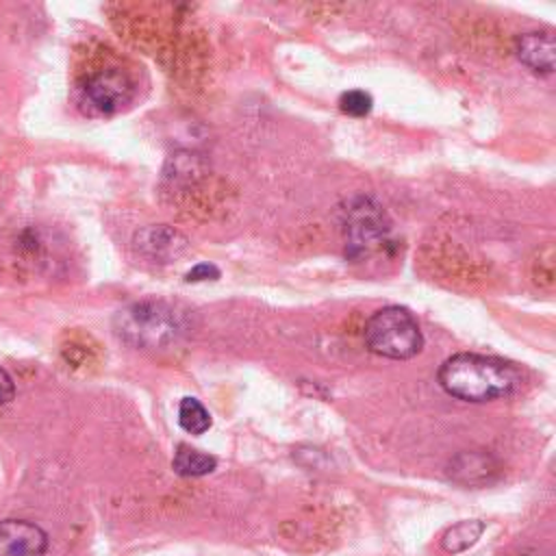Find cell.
Returning <instances> with one entry per match:
<instances>
[{"instance_id":"6da1fadb","label":"cell","mask_w":556,"mask_h":556,"mask_svg":"<svg viewBox=\"0 0 556 556\" xmlns=\"http://www.w3.org/2000/svg\"><path fill=\"white\" fill-rule=\"evenodd\" d=\"M439 384L452 397L489 402L515 393L521 384V374L504 358L460 352L439 367Z\"/></svg>"},{"instance_id":"7a4b0ae2","label":"cell","mask_w":556,"mask_h":556,"mask_svg":"<svg viewBox=\"0 0 556 556\" xmlns=\"http://www.w3.org/2000/svg\"><path fill=\"white\" fill-rule=\"evenodd\" d=\"M119 339L139 348H163L182 332L180 315L165 302L143 300L122 308L113 319Z\"/></svg>"},{"instance_id":"3957f363","label":"cell","mask_w":556,"mask_h":556,"mask_svg":"<svg viewBox=\"0 0 556 556\" xmlns=\"http://www.w3.org/2000/svg\"><path fill=\"white\" fill-rule=\"evenodd\" d=\"M367 348L384 358L406 361L421 352L424 334L415 315L404 306H384L365 324Z\"/></svg>"},{"instance_id":"277c9868","label":"cell","mask_w":556,"mask_h":556,"mask_svg":"<svg viewBox=\"0 0 556 556\" xmlns=\"http://www.w3.org/2000/svg\"><path fill=\"white\" fill-rule=\"evenodd\" d=\"M345 232L348 254L361 258L387 237L389 222L384 211L371 198H356L345 211Z\"/></svg>"},{"instance_id":"5b68a950","label":"cell","mask_w":556,"mask_h":556,"mask_svg":"<svg viewBox=\"0 0 556 556\" xmlns=\"http://www.w3.org/2000/svg\"><path fill=\"white\" fill-rule=\"evenodd\" d=\"M85 102L98 113H115L132 100L135 85L130 76L119 67H100L91 72L83 83Z\"/></svg>"},{"instance_id":"8992f818","label":"cell","mask_w":556,"mask_h":556,"mask_svg":"<svg viewBox=\"0 0 556 556\" xmlns=\"http://www.w3.org/2000/svg\"><path fill=\"white\" fill-rule=\"evenodd\" d=\"M48 547V534L26 519L0 521V556H41Z\"/></svg>"},{"instance_id":"52a82bcc","label":"cell","mask_w":556,"mask_h":556,"mask_svg":"<svg viewBox=\"0 0 556 556\" xmlns=\"http://www.w3.org/2000/svg\"><path fill=\"white\" fill-rule=\"evenodd\" d=\"M517 59L536 74H552L556 63V43L547 30H528L515 39Z\"/></svg>"},{"instance_id":"ba28073f","label":"cell","mask_w":556,"mask_h":556,"mask_svg":"<svg viewBox=\"0 0 556 556\" xmlns=\"http://www.w3.org/2000/svg\"><path fill=\"white\" fill-rule=\"evenodd\" d=\"M135 248L152 261L167 263L187 250V239L178 230L161 224V226H148L141 232H137Z\"/></svg>"},{"instance_id":"9c48e42d","label":"cell","mask_w":556,"mask_h":556,"mask_svg":"<svg viewBox=\"0 0 556 556\" xmlns=\"http://www.w3.org/2000/svg\"><path fill=\"white\" fill-rule=\"evenodd\" d=\"M172 467L178 476H185V478H200V476H206L211 471H215L217 467V458L211 456V454H204L191 445H185L180 443L174 452V460H172Z\"/></svg>"},{"instance_id":"30bf717a","label":"cell","mask_w":556,"mask_h":556,"mask_svg":"<svg viewBox=\"0 0 556 556\" xmlns=\"http://www.w3.org/2000/svg\"><path fill=\"white\" fill-rule=\"evenodd\" d=\"M484 530V523L478 521V519H467V521H460L452 528L445 530V534L441 536V545L445 552L450 554H458V552H465L467 547H471L480 534Z\"/></svg>"},{"instance_id":"8fae6325","label":"cell","mask_w":556,"mask_h":556,"mask_svg":"<svg viewBox=\"0 0 556 556\" xmlns=\"http://www.w3.org/2000/svg\"><path fill=\"white\" fill-rule=\"evenodd\" d=\"M178 424L189 434H204L211 428V415L195 397H182L178 404Z\"/></svg>"},{"instance_id":"7c38bea8","label":"cell","mask_w":556,"mask_h":556,"mask_svg":"<svg viewBox=\"0 0 556 556\" xmlns=\"http://www.w3.org/2000/svg\"><path fill=\"white\" fill-rule=\"evenodd\" d=\"M530 278L534 280V285H539L541 289H552L554 287V278H556V267H554V248L547 243L543 248L536 250V254L532 256L530 263Z\"/></svg>"},{"instance_id":"4fadbf2b","label":"cell","mask_w":556,"mask_h":556,"mask_svg":"<svg viewBox=\"0 0 556 556\" xmlns=\"http://www.w3.org/2000/svg\"><path fill=\"white\" fill-rule=\"evenodd\" d=\"M371 96L363 89H350V91H343L341 98H339V106L343 113L352 115V117H363L371 111Z\"/></svg>"},{"instance_id":"5bb4252c","label":"cell","mask_w":556,"mask_h":556,"mask_svg":"<svg viewBox=\"0 0 556 556\" xmlns=\"http://www.w3.org/2000/svg\"><path fill=\"white\" fill-rule=\"evenodd\" d=\"M217 278H219V269L213 263H198L185 274L187 282H202V280H217Z\"/></svg>"},{"instance_id":"9a60e30c","label":"cell","mask_w":556,"mask_h":556,"mask_svg":"<svg viewBox=\"0 0 556 556\" xmlns=\"http://www.w3.org/2000/svg\"><path fill=\"white\" fill-rule=\"evenodd\" d=\"M15 395V384H13V378L0 367V406L2 404H9Z\"/></svg>"}]
</instances>
